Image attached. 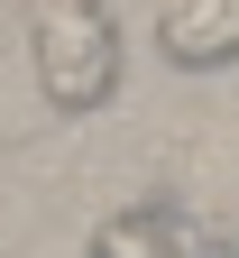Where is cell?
Listing matches in <instances>:
<instances>
[{
    "mask_svg": "<svg viewBox=\"0 0 239 258\" xmlns=\"http://www.w3.org/2000/svg\"><path fill=\"white\" fill-rule=\"evenodd\" d=\"M83 258H230V249H221L212 221H193L175 203H138V212H111V221H101Z\"/></svg>",
    "mask_w": 239,
    "mask_h": 258,
    "instance_id": "obj_2",
    "label": "cell"
},
{
    "mask_svg": "<svg viewBox=\"0 0 239 258\" xmlns=\"http://www.w3.org/2000/svg\"><path fill=\"white\" fill-rule=\"evenodd\" d=\"M28 55H37V92L64 120L120 92V28L101 0H28Z\"/></svg>",
    "mask_w": 239,
    "mask_h": 258,
    "instance_id": "obj_1",
    "label": "cell"
},
{
    "mask_svg": "<svg viewBox=\"0 0 239 258\" xmlns=\"http://www.w3.org/2000/svg\"><path fill=\"white\" fill-rule=\"evenodd\" d=\"M156 46L184 74L239 64V0H156Z\"/></svg>",
    "mask_w": 239,
    "mask_h": 258,
    "instance_id": "obj_3",
    "label": "cell"
}]
</instances>
